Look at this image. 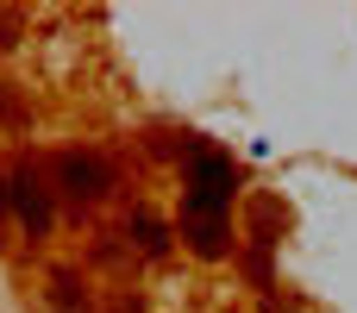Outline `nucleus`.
Listing matches in <instances>:
<instances>
[{
    "mask_svg": "<svg viewBox=\"0 0 357 313\" xmlns=\"http://www.w3.org/2000/svg\"><path fill=\"white\" fill-rule=\"evenodd\" d=\"M226 201H232V163H220V157H195V169H188V213L220 220Z\"/></svg>",
    "mask_w": 357,
    "mask_h": 313,
    "instance_id": "f257e3e1",
    "label": "nucleus"
},
{
    "mask_svg": "<svg viewBox=\"0 0 357 313\" xmlns=\"http://www.w3.org/2000/svg\"><path fill=\"white\" fill-rule=\"evenodd\" d=\"M56 176H63V188H69L75 201H100V194L113 188V169H107L94 151H69V157L56 163Z\"/></svg>",
    "mask_w": 357,
    "mask_h": 313,
    "instance_id": "f03ea898",
    "label": "nucleus"
},
{
    "mask_svg": "<svg viewBox=\"0 0 357 313\" xmlns=\"http://www.w3.org/2000/svg\"><path fill=\"white\" fill-rule=\"evenodd\" d=\"M13 207H19V220H25L31 232H50V207H44V194H38V182H31V176H19V182H13Z\"/></svg>",
    "mask_w": 357,
    "mask_h": 313,
    "instance_id": "7ed1b4c3",
    "label": "nucleus"
},
{
    "mask_svg": "<svg viewBox=\"0 0 357 313\" xmlns=\"http://www.w3.org/2000/svg\"><path fill=\"white\" fill-rule=\"evenodd\" d=\"M138 245H144V251H163V245H169V238H163V226H157L151 213L138 220Z\"/></svg>",
    "mask_w": 357,
    "mask_h": 313,
    "instance_id": "20e7f679",
    "label": "nucleus"
}]
</instances>
